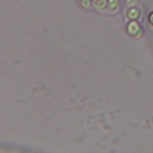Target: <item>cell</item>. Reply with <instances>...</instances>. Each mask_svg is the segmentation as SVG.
I'll use <instances>...</instances> for the list:
<instances>
[]
</instances>
